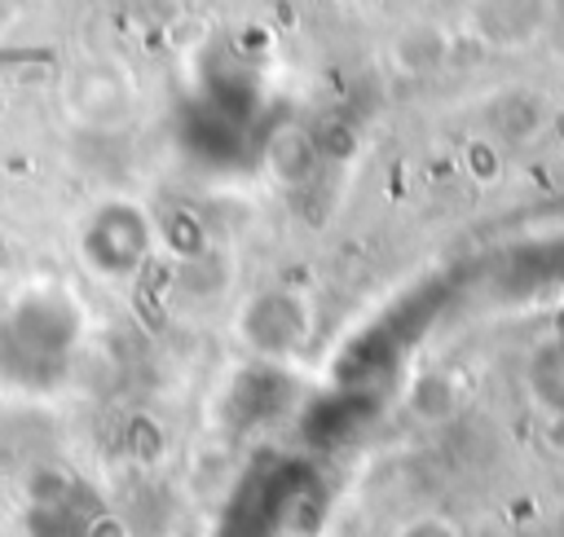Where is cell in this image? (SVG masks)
<instances>
[{
    "mask_svg": "<svg viewBox=\"0 0 564 537\" xmlns=\"http://www.w3.org/2000/svg\"><path fill=\"white\" fill-rule=\"evenodd\" d=\"M238 339L264 357L300 352L308 339V304L300 295H286V291L256 295L238 313Z\"/></svg>",
    "mask_w": 564,
    "mask_h": 537,
    "instance_id": "cell-1",
    "label": "cell"
},
{
    "mask_svg": "<svg viewBox=\"0 0 564 537\" xmlns=\"http://www.w3.org/2000/svg\"><path fill=\"white\" fill-rule=\"evenodd\" d=\"M392 537H463V528L445 511H414L392 528Z\"/></svg>",
    "mask_w": 564,
    "mask_h": 537,
    "instance_id": "cell-2",
    "label": "cell"
},
{
    "mask_svg": "<svg viewBox=\"0 0 564 537\" xmlns=\"http://www.w3.org/2000/svg\"><path fill=\"white\" fill-rule=\"evenodd\" d=\"M538 445L555 458H564V409H546L538 423Z\"/></svg>",
    "mask_w": 564,
    "mask_h": 537,
    "instance_id": "cell-3",
    "label": "cell"
}]
</instances>
